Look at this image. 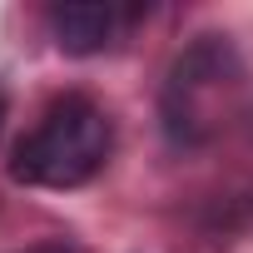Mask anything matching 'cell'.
<instances>
[{
	"mask_svg": "<svg viewBox=\"0 0 253 253\" xmlns=\"http://www.w3.org/2000/svg\"><path fill=\"white\" fill-rule=\"evenodd\" d=\"M114 149L109 114L84 94H60L40 124L15 144L10 179L30 189H80L89 184Z\"/></svg>",
	"mask_w": 253,
	"mask_h": 253,
	"instance_id": "cell-1",
	"label": "cell"
},
{
	"mask_svg": "<svg viewBox=\"0 0 253 253\" xmlns=\"http://www.w3.org/2000/svg\"><path fill=\"white\" fill-rule=\"evenodd\" d=\"M129 25L119 5H55L50 10V35L65 55H99L119 40V30Z\"/></svg>",
	"mask_w": 253,
	"mask_h": 253,
	"instance_id": "cell-2",
	"label": "cell"
},
{
	"mask_svg": "<svg viewBox=\"0 0 253 253\" xmlns=\"http://www.w3.org/2000/svg\"><path fill=\"white\" fill-rule=\"evenodd\" d=\"M15 253H70L65 243H30V248H15Z\"/></svg>",
	"mask_w": 253,
	"mask_h": 253,
	"instance_id": "cell-3",
	"label": "cell"
},
{
	"mask_svg": "<svg viewBox=\"0 0 253 253\" xmlns=\"http://www.w3.org/2000/svg\"><path fill=\"white\" fill-rule=\"evenodd\" d=\"M5 114H10V99H5V89H0V129H5Z\"/></svg>",
	"mask_w": 253,
	"mask_h": 253,
	"instance_id": "cell-4",
	"label": "cell"
}]
</instances>
